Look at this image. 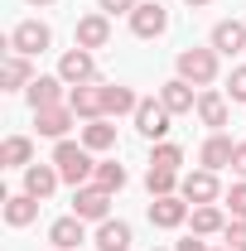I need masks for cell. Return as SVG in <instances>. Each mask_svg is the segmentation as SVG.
I'll use <instances>...</instances> for the list:
<instances>
[{
    "instance_id": "1",
    "label": "cell",
    "mask_w": 246,
    "mask_h": 251,
    "mask_svg": "<svg viewBox=\"0 0 246 251\" xmlns=\"http://www.w3.org/2000/svg\"><path fill=\"white\" fill-rule=\"evenodd\" d=\"M53 164H58L63 184H73V188H82L97 174V159H92V150H87L82 140H58V145H53Z\"/></svg>"
},
{
    "instance_id": "2",
    "label": "cell",
    "mask_w": 246,
    "mask_h": 251,
    "mask_svg": "<svg viewBox=\"0 0 246 251\" xmlns=\"http://www.w3.org/2000/svg\"><path fill=\"white\" fill-rule=\"evenodd\" d=\"M217 58H222V53H217L213 44H208V49H184V53L174 58V68H179V77H184V82L208 87V82L217 77Z\"/></svg>"
},
{
    "instance_id": "3",
    "label": "cell",
    "mask_w": 246,
    "mask_h": 251,
    "mask_svg": "<svg viewBox=\"0 0 246 251\" xmlns=\"http://www.w3.org/2000/svg\"><path fill=\"white\" fill-rule=\"evenodd\" d=\"M169 106L159 101V97H140V106H135V130L145 135V140H164L169 135Z\"/></svg>"
},
{
    "instance_id": "4",
    "label": "cell",
    "mask_w": 246,
    "mask_h": 251,
    "mask_svg": "<svg viewBox=\"0 0 246 251\" xmlns=\"http://www.w3.org/2000/svg\"><path fill=\"white\" fill-rule=\"evenodd\" d=\"M73 213L82 222H106L111 218V193L101 184H82V188H73Z\"/></svg>"
},
{
    "instance_id": "5",
    "label": "cell",
    "mask_w": 246,
    "mask_h": 251,
    "mask_svg": "<svg viewBox=\"0 0 246 251\" xmlns=\"http://www.w3.org/2000/svg\"><path fill=\"white\" fill-rule=\"evenodd\" d=\"M49 44H53V29H49L44 20H25V25H15V29H10V53L34 58V53H44Z\"/></svg>"
},
{
    "instance_id": "6",
    "label": "cell",
    "mask_w": 246,
    "mask_h": 251,
    "mask_svg": "<svg viewBox=\"0 0 246 251\" xmlns=\"http://www.w3.org/2000/svg\"><path fill=\"white\" fill-rule=\"evenodd\" d=\"M164 29H169V10H164L159 0H140V5L130 10V34H135V39H159Z\"/></svg>"
},
{
    "instance_id": "7",
    "label": "cell",
    "mask_w": 246,
    "mask_h": 251,
    "mask_svg": "<svg viewBox=\"0 0 246 251\" xmlns=\"http://www.w3.org/2000/svg\"><path fill=\"white\" fill-rule=\"evenodd\" d=\"M58 77L68 82V87H82V82H97V58H92V49H68L58 58Z\"/></svg>"
},
{
    "instance_id": "8",
    "label": "cell",
    "mask_w": 246,
    "mask_h": 251,
    "mask_svg": "<svg viewBox=\"0 0 246 251\" xmlns=\"http://www.w3.org/2000/svg\"><path fill=\"white\" fill-rule=\"evenodd\" d=\"M188 213H193V203H188L184 193H169V198H154L150 203V222L164 227V232H169V227H184Z\"/></svg>"
},
{
    "instance_id": "9",
    "label": "cell",
    "mask_w": 246,
    "mask_h": 251,
    "mask_svg": "<svg viewBox=\"0 0 246 251\" xmlns=\"http://www.w3.org/2000/svg\"><path fill=\"white\" fill-rule=\"evenodd\" d=\"M179 193H184L188 203L198 208V203H217L222 184H217V174H213V169H193V174H184V179H179Z\"/></svg>"
},
{
    "instance_id": "10",
    "label": "cell",
    "mask_w": 246,
    "mask_h": 251,
    "mask_svg": "<svg viewBox=\"0 0 246 251\" xmlns=\"http://www.w3.org/2000/svg\"><path fill=\"white\" fill-rule=\"evenodd\" d=\"M68 106L82 116V121H101L106 106H101V82H82V87H68Z\"/></svg>"
},
{
    "instance_id": "11",
    "label": "cell",
    "mask_w": 246,
    "mask_h": 251,
    "mask_svg": "<svg viewBox=\"0 0 246 251\" xmlns=\"http://www.w3.org/2000/svg\"><path fill=\"white\" fill-rule=\"evenodd\" d=\"M232 155H237V140H232V135H222V130H213V135L203 140V150H198V164L217 174V169H227V164H232Z\"/></svg>"
},
{
    "instance_id": "12",
    "label": "cell",
    "mask_w": 246,
    "mask_h": 251,
    "mask_svg": "<svg viewBox=\"0 0 246 251\" xmlns=\"http://www.w3.org/2000/svg\"><path fill=\"white\" fill-rule=\"evenodd\" d=\"M159 101L169 106V116H188V111H198V97H193V82H184V77H169V82L159 87Z\"/></svg>"
},
{
    "instance_id": "13",
    "label": "cell",
    "mask_w": 246,
    "mask_h": 251,
    "mask_svg": "<svg viewBox=\"0 0 246 251\" xmlns=\"http://www.w3.org/2000/svg\"><path fill=\"white\" fill-rule=\"evenodd\" d=\"M49 242H53V251H77L82 242H87V227H82V218H77V213L58 218L53 227H49Z\"/></svg>"
},
{
    "instance_id": "14",
    "label": "cell",
    "mask_w": 246,
    "mask_h": 251,
    "mask_svg": "<svg viewBox=\"0 0 246 251\" xmlns=\"http://www.w3.org/2000/svg\"><path fill=\"white\" fill-rule=\"evenodd\" d=\"M111 44V15H82L77 20V49H106Z\"/></svg>"
},
{
    "instance_id": "15",
    "label": "cell",
    "mask_w": 246,
    "mask_h": 251,
    "mask_svg": "<svg viewBox=\"0 0 246 251\" xmlns=\"http://www.w3.org/2000/svg\"><path fill=\"white\" fill-rule=\"evenodd\" d=\"M34 121H39V135H49V140H63L73 121H77V111L73 106H44V111H34Z\"/></svg>"
},
{
    "instance_id": "16",
    "label": "cell",
    "mask_w": 246,
    "mask_h": 251,
    "mask_svg": "<svg viewBox=\"0 0 246 251\" xmlns=\"http://www.w3.org/2000/svg\"><path fill=\"white\" fill-rule=\"evenodd\" d=\"M92 247H97V251H130V222H121V218H106V222H97V237H92Z\"/></svg>"
},
{
    "instance_id": "17",
    "label": "cell",
    "mask_w": 246,
    "mask_h": 251,
    "mask_svg": "<svg viewBox=\"0 0 246 251\" xmlns=\"http://www.w3.org/2000/svg\"><path fill=\"white\" fill-rule=\"evenodd\" d=\"M58 184H63L58 164H29V169H25V193H34L39 203H44V198H49Z\"/></svg>"
},
{
    "instance_id": "18",
    "label": "cell",
    "mask_w": 246,
    "mask_h": 251,
    "mask_svg": "<svg viewBox=\"0 0 246 251\" xmlns=\"http://www.w3.org/2000/svg\"><path fill=\"white\" fill-rule=\"evenodd\" d=\"M101 106H106V116H135L140 97L130 87H121V82H101Z\"/></svg>"
},
{
    "instance_id": "19",
    "label": "cell",
    "mask_w": 246,
    "mask_h": 251,
    "mask_svg": "<svg viewBox=\"0 0 246 251\" xmlns=\"http://www.w3.org/2000/svg\"><path fill=\"white\" fill-rule=\"evenodd\" d=\"M34 111H44V106H63V77H34L29 87H25Z\"/></svg>"
},
{
    "instance_id": "20",
    "label": "cell",
    "mask_w": 246,
    "mask_h": 251,
    "mask_svg": "<svg viewBox=\"0 0 246 251\" xmlns=\"http://www.w3.org/2000/svg\"><path fill=\"white\" fill-rule=\"evenodd\" d=\"M213 49L227 53V58L242 53V49H246V25H242V20H222V25L213 29Z\"/></svg>"
},
{
    "instance_id": "21",
    "label": "cell",
    "mask_w": 246,
    "mask_h": 251,
    "mask_svg": "<svg viewBox=\"0 0 246 251\" xmlns=\"http://www.w3.org/2000/svg\"><path fill=\"white\" fill-rule=\"evenodd\" d=\"M227 116H232V111H227V97L222 92H198V121L208 126V130H222Z\"/></svg>"
},
{
    "instance_id": "22",
    "label": "cell",
    "mask_w": 246,
    "mask_h": 251,
    "mask_svg": "<svg viewBox=\"0 0 246 251\" xmlns=\"http://www.w3.org/2000/svg\"><path fill=\"white\" fill-rule=\"evenodd\" d=\"M34 77H39V73L29 68V58H25V53H10V58H5V68H0V82H5V92H20V87H29Z\"/></svg>"
},
{
    "instance_id": "23",
    "label": "cell",
    "mask_w": 246,
    "mask_h": 251,
    "mask_svg": "<svg viewBox=\"0 0 246 251\" xmlns=\"http://www.w3.org/2000/svg\"><path fill=\"white\" fill-rule=\"evenodd\" d=\"M82 145H87L92 155L116 150V126H111V116H101V121H87V126H82Z\"/></svg>"
},
{
    "instance_id": "24",
    "label": "cell",
    "mask_w": 246,
    "mask_h": 251,
    "mask_svg": "<svg viewBox=\"0 0 246 251\" xmlns=\"http://www.w3.org/2000/svg\"><path fill=\"white\" fill-rule=\"evenodd\" d=\"M0 164H5V169H29L34 164V140L29 135H10V140L0 145Z\"/></svg>"
},
{
    "instance_id": "25",
    "label": "cell",
    "mask_w": 246,
    "mask_h": 251,
    "mask_svg": "<svg viewBox=\"0 0 246 251\" xmlns=\"http://www.w3.org/2000/svg\"><path fill=\"white\" fill-rule=\"evenodd\" d=\"M34 218H39V198L34 193H10L5 198V222L10 227H29Z\"/></svg>"
},
{
    "instance_id": "26",
    "label": "cell",
    "mask_w": 246,
    "mask_h": 251,
    "mask_svg": "<svg viewBox=\"0 0 246 251\" xmlns=\"http://www.w3.org/2000/svg\"><path fill=\"white\" fill-rule=\"evenodd\" d=\"M188 218H193V232H198V237L227 232V218H222V208H217V203H198V208H193Z\"/></svg>"
},
{
    "instance_id": "27",
    "label": "cell",
    "mask_w": 246,
    "mask_h": 251,
    "mask_svg": "<svg viewBox=\"0 0 246 251\" xmlns=\"http://www.w3.org/2000/svg\"><path fill=\"white\" fill-rule=\"evenodd\" d=\"M145 188H150V198H169V193H179V169H159V164H150Z\"/></svg>"
},
{
    "instance_id": "28",
    "label": "cell",
    "mask_w": 246,
    "mask_h": 251,
    "mask_svg": "<svg viewBox=\"0 0 246 251\" xmlns=\"http://www.w3.org/2000/svg\"><path fill=\"white\" fill-rule=\"evenodd\" d=\"M92 184H101L106 193H121V188H125V164L101 159V164H97V174H92Z\"/></svg>"
},
{
    "instance_id": "29",
    "label": "cell",
    "mask_w": 246,
    "mask_h": 251,
    "mask_svg": "<svg viewBox=\"0 0 246 251\" xmlns=\"http://www.w3.org/2000/svg\"><path fill=\"white\" fill-rule=\"evenodd\" d=\"M150 164H159V169H179V164H184V150H179V145H169V140H159V145H154V155H150Z\"/></svg>"
},
{
    "instance_id": "30",
    "label": "cell",
    "mask_w": 246,
    "mask_h": 251,
    "mask_svg": "<svg viewBox=\"0 0 246 251\" xmlns=\"http://www.w3.org/2000/svg\"><path fill=\"white\" fill-rule=\"evenodd\" d=\"M222 237H227V247H232V251H246V218H232Z\"/></svg>"
},
{
    "instance_id": "31",
    "label": "cell",
    "mask_w": 246,
    "mask_h": 251,
    "mask_svg": "<svg viewBox=\"0 0 246 251\" xmlns=\"http://www.w3.org/2000/svg\"><path fill=\"white\" fill-rule=\"evenodd\" d=\"M227 208H232V218H246V179L227 188Z\"/></svg>"
},
{
    "instance_id": "32",
    "label": "cell",
    "mask_w": 246,
    "mask_h": 251,
    "mask_svg": "<svg viewBox=\"0 0 246 251\" xmlns=\"http://www.w3.org/2000/svg\"><path fill=\"white\" fill-rule=\"evenodd\" d=\"M227 97H232V101H246V68H232V77H227Z\"/></svg>"
},
{
    "instance_id": "33",
    "label": "cell",
    "mask_w": 246,
    "mask_h": 251,
    "mask_svg": "<svg viewBox=\"0 0 246 251\" xmlns=\"http://www.w3.org/2000/svg\"><path fill=\"white\" fill-rule=\"evenodd\" d=\"M97 5H101V15H130L140 0H97Z\"/></svg>"
},
{
    "instance_id": "34",
    "label": "cell",
    "mask_w": 246,
    "mask_h": 251,
    "mask_svg": "<svg viewBox=\"0 0 246 251\" xmlns=\"http://www.w3.org/2000/svg\"><path fill=\"white\" fill-rule=\"evenodd\" d=\"M232 169L246 179V140H237V155H232Z\"/></svg>"
},
{
    "instance_id": "35",
    "label": "cell",
    "mask_w": 246,
    "mask_h": 251,
    "mask_svg": "<svg viewBox=\"0 0 246 251\" xmlns=\"http://www.w3.org/2000/svg\"><path fill=\"white\" fill-rule=\"evenodd\" d=\"M174 251H208V247H203V242H198V232H193V237H184V242H179Z\"/></svg>"
},
{
    "instance_id": "36",
    "label": "cell",
    "mask_w": 246,
    "mask_h": 251,
    "mask_svg": "<svg viewBox=\"0 0 246 251\" xmlns=\"http://www.w3.org/2000/svg\"><path fill=\"white\" fill-rule=\"evenodd\" d=\"M184 5H213V0H184Z\"/></svg>"
},
{
    "instance_id": "37",
    "label": "cell",
    "mask_w": 246,
    "mask_h": 251,
    "mask_svg": "<svg viewBox=\"0 0 246 251\" xmlns=\"http://www.w3.org/2000/svg\"><path fill=\"white\" fill-rule=\"evenodd\" d=\"M29 5H53V0H29Z\"/></svg>"
},
{
    "instance_id": "38",
    "label": "cell",
    "mask_w": 246,
    "mask_h": 251,
    "mask_svg": "<svg viewBox=\"0 0 246 251\" xmlns=\"http://www.w3.org/2000/svg\"><path fill=\"white\" fill-rule=\"evenodd\" d=\"M222 251H232V247H222Z\"/></svg>"
},
{
    "instance_id": "39",
    "label": "cell",
    "mask_w": 246,
    "mask_h": 251,
    "mask_svg": "<svg viewBox=\"0 0 246 251\" xmlns=\"http://www.w3.org/2000/svg\"><path fill=\"white\" fill-rule=\"evenodd\" d=\"M154 251H159V247H154Z\"/></svg>"
}]
</instances>
